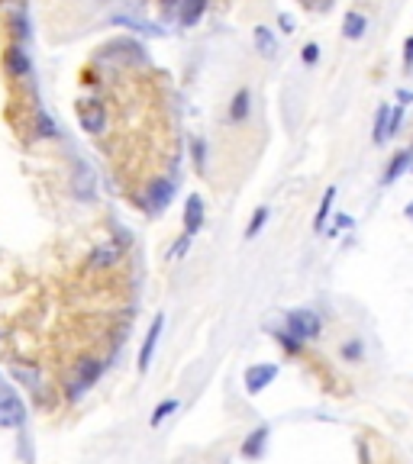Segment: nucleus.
Masks as SVG:
<instances>
[{"label": "nucleus", "mask_w": 413, "mask_h": 464, "mask_svg": "<svg viewBox=\"0 0 413 464\" xmlns=\"http://www.w3.org/2000/svg\"><path fill=\"white\" fill-rule=\"evenodd\" d=\"M23 419H26V407H23V400H19L7 384H0V426H3V429H17V426H23Z\"/></svg>", "instance_id": "obj_1"}, {"label": "nucleus", "mask_w": 413, "mask_h": 464, "mask_svg": "<svg viewBox=\"0 0 413 464\" xmlns=\"http://www.w3.org/2000/svg\"><path fill=\"white\" fill-rule=\"evenodd\" d=\"M288 332L297 339V342H310L319 335V316L313 310H294L288 316Z\"/></svg>", "instance_id": "obj_2"}, {"label": "nucleus", "mask_w": 413, "mask_h": 464, "mask_svg": "<svg viewBox=\"0 0 413 464\" xmlns=\"http://www.w3.org/2000/svg\"><path fill=\"white\" fill-rule=\"evenodd\" d=\"M274 377H278V364H272V362L252 364V368L245 371V390H249V393H262Z\"/></svg>", "instance_id": "obj_3"}, {"label": "nucleus", "mask_w": 413, "mask_h": 464, "mask_svg": "<svg viewBox=\"0 0 413 464\" xmlns=\"http://www.w3.org/2000/svg\"><path fill=\"white\" fill-rule=\"evenodd\" d=\"M171 197H175V184L165 181V177H159V181H152V184L146 187V204H149L152 213H161V210L171 204Z\"/></svg>", "instance_id": "obj_4"}, {"label": "nucleus", "mask_w": 413, "mask_h": 464, "mask_svg": "<svg viewBox=\"0 0 413 464\" xmlns=\"http://www.w3.org/2000/svg\"><path fill=\"white\" fill-rule=\"evenodd\" d=\"M78 120H81V130L103 132V126H107V110H103V103L87 100V103H81V107H78Z\"/></svg>", "instance_id": "obj_5"}, {"label": "nucleus", "mask_w": 413, "mask_h": 464, "mask_svg": "<svg viewBox=\"0 0 413 464\" xmlns=\"http://www.w3.org/2000/svg\"><path fill=\"white\" fill-rule=\"evenodd\" d=\"M100 371H103V364L100 362H94V358H85V362L78 364V377H75V384H71V397H81L91 384L100 377Z\"/></svg>", "instance_id": "obj_6"}, {"label": "nucleus", "mask_w": 413, "mask_h": 464, "mask_svg": "<svg viewBox=\"0 0 413 464\" xmlns=\"http://www.w3.org/2000/svg\"><path fill=\"white\" fill-rule=\"evenodd\" d=\"M161 329H165V316H155V319H152V325H149V332H146V342H142V348H139V371H146V368H149L152 355H155V345H159Z\"/></svg>", "instance_id": "obj_7"}, {"label": "nucleus", "mask_w": 413, "mask_h": 464, "mask_svg": "<svg viewBox=\"0 0 413 464\" xmlns=\"http://www.w3.org/2000/svg\"><path fill=\"white\" fill-rule=\"evenodd\" d=\"M200 226H204V200L197 194H191L188 206H184V232L194 235V232H200Z\"/></svg>", "instance_id": "obj_8"}, {"label": "nucleus", "mask_w": 413, "mask_h": 464, "mask_svg": "<svg viewBox=\"0 0 413 464\" xmlns=\"http://www.w3.org/2000/svg\"><path fill=\"white\" fill-rule=\"evenodd\" d=\"M7 71L13 78H26L29 71H33V62H29V55L23 52V46H10L7 48Z\"/></svg>", "instance_id": "obj_9"}, {"label": "nucleus", "mask_w": 413, "mask_h": 464, "mask_svg": "<svg viewBox=\"0 0 413 464\" xmlns=\"http://www.w3.org/2000/svg\"><path fill=\"white\" fill-rule=\"evenodd\" d=\"M206 10V0H181V10H178V19L181 26H194Z\"/></svg>", "instance_id": "obj_10"}, {"label": "nucleus", "mask_w": 413, "mask_h": 464, "mask_svg": "<svg viewBox=\"0 0 413 464\" xmlns=\"http://www.w3.org/2000/svg\"><path fill=\"white\" fill-rule=\"evenodd\" d=\"M249 110H252V93L239 91L233 97V103H229V123H243L249 116Z\"/></svg>", "instance_id": "obj_11"}, {"label": "nucleus", "mask_w": 413, "mask_h": 464, "mask_svg": "<svg viewBox=\"0 0 413 464\" xmlns=\"http://www.w3.org/2000/svg\"><path fill=\"white\" fill-rule=\"evenodd\" d=\"M368 29V19L362 17V13H355V10H349L346 19H342V33H346V39H362Z\"/></svg>", "instance_id": "obj_12"}, {"label": "nucleus", "mask_w": 413, "mask_h": 464, "mask_svg": "<svg viewBox=\"0 0 413 464\" xmlns=\"http://www.w3.org/2000/svg\"><path fill=\"white\" fill-rule=\"evenodd\" d=\"M116 261H120V245H100L91 255V268H110Z\"/></svg>", "instance_id": "obj_13"}, {"label": "nucleus", "mask_w": 413, "mask_h": 464, "mask_svg": "<svg viewBox=\"0 0 413 464\" xmlns=\"http://www.w3.org/2000/svg\"><path fill=\"white\" fill-rule=\"evenodd\" d=\"M410 155H413V152H397V155L391 158V165H387V171H385V184H394L397 177L410 168Z\"/></svg>", "instance_id": "obj_14"}, {"label": "nucleus", "mask_w": 413, "mask_h": 464, "mask_svg": "<svg viewBox=\"0 0 413 464\" xmlns=\"http://www.w3.org/2000/svg\"><path fill=\"white\" fill-rule=\"evenodd\" d=\"M333 200H336V187H326V194H323V204H319L317 216H313V232H323V223H326L329 210H333Z\"/></svg>", "instance_id": "obj_15"}, {"label": "nucleus", "mask_w": 413, "mask_h": 464, "mask_svg": "<svg viewBox=\"0 0 413 464\" xmlns=\"http://www.w3.org/2000/svg\"><path fill=\"white\" fill-rule=\"evenodd\" d=\"M255 48H258V52H262L265 58H272L274 55V36H272V29L268 26H255Z\"/></svg>", "instance_id": "obj_16"}, {"label": "nucleus", "mask_w": 413, "mask_h": 464, "mask_svg": "<svg viewBox=\"0 0 413 464\" xmlns=\"http://www.w3.org/2000/svg\"><path fill=\"white\" fill-rule=\"evenodd\" d=\"M265 438H268V429H255L252 436H249V442L243 445V455L245 458H258L265 448Z\"/></svg>", "instance_id": "obj_17"}, {"label": "nucleus", "mask_w": 413, "mask_h": 464, "mask_svg": "<svg viewBox=\"0 0 413 464\" xmlns=\"http://www.w3.org/2000/svg\"><path fill=\"white\" fill-rule=\"evenodd\" d=\"M113 23L116 26H130V29H136V33H149V36H161V29H152V23H146V19H132V17H113Z\"/></svg>", "instance_id": "obj_18"}, {"label": "nucleus", "mask_w": 413, "mask_h": 464, "mask_svg": "<svg viewBox=\"0 0 413 464\" xmlns=\"http://www.w3.org/2000/svg\"><path fill=\"white\" fill-rule=\"evenodd\" d=\"M387 120H391V107L381 103L378 107V120H375V142H387Z\"/></svg>", "instance_id": "obj_19"}, {"label": "nucleus", "mask_w": 413, "mask_h": 464, "mask_svg": "<svg viewBox=\"0 0 413 464\" xmlns=\"http://www.w3.org/2000/svg\"><path fill=\"white\" fill-rule=\"evenodd\" d=\"M175 409H178V400H165V403H159V409L152 413V426H161L165 416H171Z\"/></svg>", "instance_id": "obj_20"}, {"label": "nucleus", "mask_w": 413, "mask_h": 464, "mask_svg": "<svg viewBox=\"0 0 413 464\" xmlns=\"http://www.w3.org/2000/svg\"><path fill=\"white\" fill-rule=\"evenodd\" d=\"M265 220H268V210H255V216H252V223H249V229H245V235H249V239H255V235H258V232H262V226H265Z\"/></svg>", "instance_id": "obj_21"}, {"label": "nucleus", "mask_w": 413, "mask_h": 464, "mask_svg": "<svg viewBox=\"0 0 413 464\" xmlns=\"http://www.w3.org/2000/svg\"><path fill=\"white\" fill-rule=\"evenodd\" d=\"M401 123H404V103L391 110V120H387V139H391V136H394V132L401 130Z\"/></svg>", "instance_id": "obj_22"}, {"label": "nucleus", "mask_w": 413, "mask_h": 464, "mask_svg": "<svg viewBox=\"0 0 413 464\" xmlns=\"http://www.w3.org/2000/svg\"><path fill=\"white\" fill-rule=\"evenodd\" d=\"M191 239H194V235H188V232H184V235H181V239H178V242H175V245H171V251H168V258H175V261H178V258H181V255H184V251H188Z\"/></svg>", "instance_id": "obj_23"}, {"label": "nucleus", "mask_w": 413, "mask_h": 464, "mask_svg": "<svg viewBox=\"0 0 413 464\" xmlns=\"http://www.w3.org/2000/svg\"><path fill=\"white\" fill-rule=\"evenodd\" d=\"M36 126H39V136H42V139H52V136H55V123L49 120L46 113H39V123H36Z\"/></svg>", "instance_id": "obj_24"}, {"label": "nucleus", "mask_w": 413, "mask_h": 464, "mask_svg": "<svg viewBox=\"0 0 413 464\" xmlns=\"http://www.w3.org/2000/svg\"><path fill=\"white\" fill-rule=\"evenodd\" d=\"M317 58H319V46L317 42H307V46H304V62H307V65H317Z\"/></svg>", "instance_id": "obj_25"}, {"label": "nucleus", "mask_w": 413, "mask_h": 464, "mask_svg": "<svg viewBox=\"0 0 413 464\" xmlns=\"http://www.w3.org/2000/svg\"><path fill=\"white\" fill-rule=\"evenodd\" d=\"M191 152H194L197 168H204V139H191Z\"/></svg>", "instance_id": "obj_26"}, {"label": "nucleus", "mask_w": 413, "mask_h": 464, "mask_svg": "<svg viewBox=\"0 0 413 464\" xmlns=\"http://www.w3.org/2000/svg\"><path fill=\"white\" fill-rule=\"evenodd\" d=\"M362 355V345L352 342V345H342V358H358Z\"/></svg>", "instance_id": "obj_27"}, {"label": "nucleus", "mask_w": 413, "mask_h": 464, "mask_svg": "<svg viewBox=\"0 0 413 464\" xmlns=\"http://www.w3.org/2000/svg\"><path fill=\"white\" fill-rule=\"evenodd\" d=\"M404 65H407V68H413V36L404 42Z\"/></svg>", "instance_id": "obj_28"}, {"label": "nucleus", "mask_w": 413, "mask_h": 464, "mask_svg": "<svg viewBox=\"0 0 413 464\" xmlns=\"http://www.w3.org/2000/svg\"><path fill=\"white\" fill-rule=\"evenodd\" d=\"M346 226H352V216H336V229H333V232L346 229Z\"/></svg>", "instance_id": "obj_29"}, {"label": "nucleus", "mask_w": 413, "mask_h": 464, "mask_svg": "<svg viewBox=\"0 0 413 464\" xmlns=\"http://www.w3.org/2000/svg\"><path fill=\"white\" fill-rule=\"evenodd\" d=\"M278 19H281V29H284V33H291V29H294V19L288 17V13H281Z\"/></svg>", "instance_id": "obj_30"}, {"label": "nucleus", "mask_w": 413, "mask_h": 464, "mask_svg": "<svg viewBox=\"0 0 413 464\" xmlns=\"http://www.w3.org/2000/svg\"><path fill=\"white\" fill-rule=\"evenodd\" d=\"M397 100H401V103H410V100H413V91H401V93H397Z\"/></svg>", "instance_id": "obj_31"}, {"label": "nucleus", "mask_w": 413, "mask_h": 464, "mask_svg": "<svg viewBox=\"0 0 413 464\" xmlns=\"http://www.w3.org/2000/svg\"><path fill=\"white\" fill-rule=\"evenodd\" d=\"M404 213H407V220H410V223H413V204H410V206H407Z\"/></svg>", "instance_id": "obj_32"}, {"label": "nucleus", "mask_w": 413, "mask_h": 464, "mask_svg": "<svg viewBox=\"0 0 413 464\" xmlns=\"http://www.w3.org/2000/svg\"><path fill=\"white\" fill-rule=\"evenodd\" d=\"M175 3H181V0H165V7H175Z\"/></svg>", "instance_id": "obj_33"}, {"label": "nucleus", "mask_w": 413, "mask_h": 464, "mask_svg": "<svg viewBox=\"0 0 413 464\" xmlns=\"http://www.w3.org/2000/svg\"><path fill=\"white\" fill-rule=\"evenodd\" d=\"M0 3H7V0H0Z\"/></svg>", "instance_id": "obj_34"}, {"label": "nucleus", "mask_w": 413, "mask_h": 464, "mask_svg": "<svg viewBox=\"0 0 413 464\" xmlns=\"http://www.w3.org/2000/svg\"><path fill=\"white\" fill-rule=\"evenodd\" d=\"M0 384H3V381H0Z\"/></svg>", "instance_id": "obj_35"}]
</instances>
